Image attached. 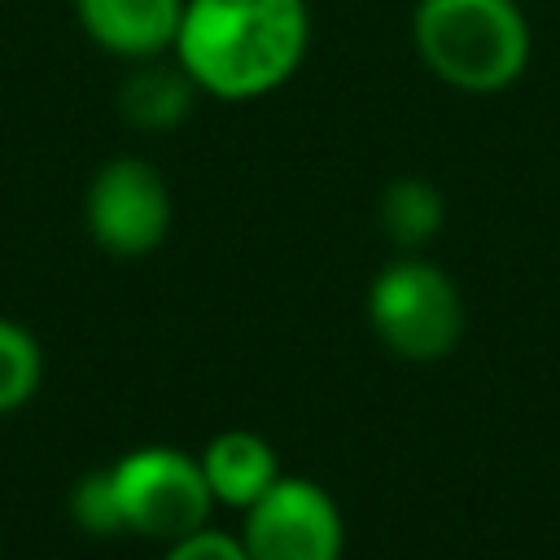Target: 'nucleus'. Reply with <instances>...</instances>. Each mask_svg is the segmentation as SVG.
Wrapping results in <instances>:
<instances>
[{
  "label": "nucleus",
  "instance_id": "1",
  "mask_svg": "<svg viewBox=\"0 0 560 560\" xmlns=\"http://www.w3.org/2000/svg\"><path fill=\"white\" fill-rule=\"evenodd\" d=\"M311 48L306 0H184L175 61L214 101H258L284 88Z\"/></svg>",
  "mask_w": 560,
  "mask_h": 560
},
{
  "label": "nucleus",
  "instance_id": "2",
  "mask_svg": "<svg viewBox=\"0 0 560 560\" xmlns=\"http://www.w3.org/2000/svg\"><path fill=\"white\" fill-rule=\"evenodd\" d=\"M411 44L433 79L468 96L512 88L534 52L521 0H416Z\"/></svg>",
  "mask_w": 560,
  "mask_h": 560
},
{
  "label": "nucleus",
  "instance_id": "3",
  "mask_svg": "<svg viewBox=\"0 0 560 560\" xmlns=\"http://www.w3.org/2000/svg\"><path fill=\"white\" fill-rule=\"evenodd\" d=\"M368 319L385 350L411 363H433L455 350L464 332V302L442 267L424 258H398L372 280Z\"/></svg>",
  "mask_w": 560,
  "mask_h": 560
},
{
  "label": "nucleus",
  "instance_id": "4",
  "mask_svg": "<svg viewBox=\"0 0 560 560\" xmlns=\"http://www.w3.org/2000/svg\"><path fill=\"white\" fill-rule=\"evenodd\" d=\"M109 472H114V490L131 534L175 542L201 529L210 516L214 494L201 472V459L175 446H140L122 455Z\"/></svg>",
  "mask_w": 560,
  "mask_h": 560
},
{
  "label": "nucleus",
  "instance_id": "5",
  "mask_svg": "<svg viewBox=\"0 0 560 560\" xmlns=\"http://www.w3.org/2000/svg\"><path fill=\"white\" fill-rule=\"evenodd\" d=\"M171 228V192L144 158H109L88 184V232L118 258H140Z\"/></svg>",
  "mask_w": 560,
  "mask_h": 560
},
{
  "label": "nucleus",
  "instance_id": "6",
  "mask_svg": "<svg viewBox=\"0 0 560 560\" xmlns=\"http://www.w3.org/2000/svg\"><path fill=\"white\" fill-rule=\"evenodd\" d=\"M249 560H341V512L306 477H276L245 508L241 534Z\"/></svg>",
  "mask_w": 560,
  "mask_h": 560
},
{
  "label": "nucleus",
  "instance_id": "7",
  "mask_svg": "<svg viewBox=\"0 0 560 560\" xmlns=\"http://www.w3.org/2000/svg\"><path fill=\"white\" fill-rule=\"evenodd\" d=\"M83 35L122 57V61H149L175 48L184 0H70Z\"/></svg>",
  "mask_w": 560,
  "mask_h": 560
},
{
  "label": "nucleus",
  "instance_id": "8",
  "mask_svg": "<svg viewBox=\"0 0 560 560\" xmlns=\"http://www.w3.org/2000/svg\"><path fill=\"white\" fill-rule=\"evenodd\" d=\"M201 472L219 503L249 508L254 499H262L271 490V481L280 477V464H276V451L258 433L228 429L201 451Z\"/></svg>",
  "mask_w": 560,
  "mask_h": 560
},
{
  "label": "nucleus",
  "instance_id": "9",
  "mask_svg": "<svg viewBox=\"0 0 560 560\" xmlns=\"http://www.w3.org/2000/svg\"><path fill=\"white\" fill-rule=\"evenodd\" d=\"M192 101H197V83L188 79V70L179 61L166 66L162 57L136 61V70L118 88V109L136 131L179 127L192 114Z\"/></svg>",
  "mask_w": 560,
  "mask_h": 560
},
{
  "label": "nucleus",
  "instance_id": "10",
  "mask_svg": "<svg viewBox=\"0 0 560 560\" xmlns=\"http://www.w3.org/2000/svg\"><path fill=\"white\" fill-rule=\"evenodd\" d=\"M376 219H381V232L398 249H416V245H424V241L438 236V228L446 219V206H442V192L429 179L402 175V179L385 184L381 206H376Z\"/></svg>",
  "mask_w": 560,
  "mask_h": 560
},
{
  "label": "nucleus",
  "instance_id": "11",
  "mask_svg": "<svg viewBox=\"0 0 560 560\" xmlns=\"http://www.w3.org/2000/svg\"><path fill=\"white\" fill-rule=\"evenodd\" d=\"M39 385V346L18 324L0 319V411L26 402Z\"/></svg>",
  "mask_w": 560,
  "mask_h": 560
},
{
  "label": "nucleus",
  "instance_id": "12",
  "mask_svg": "<svg viewBox=\"0 0 560 560\" xmlns=\"http://www.w3.org/2000/svg\"><path fill=\"white\" fill-rule=\"evenodd\" d=\"M70 516L79 529L96 534V538H109L118 529H127L122 521V503H118V490H114V472H88L74 481L70 490Z\"/></svg>",
  "mask_w": 560,
  "mask_h": 560
},
{
  "label": "nucleus",
  "instance_id": "13",
  "mask_svg": "<svg viewBox=\"0 0 560 560\" xmlns=\"http://www.w3.org/2000/svg\"><path fill=\"white\" fill-rule=\"evenodd\" d=\"M166 560H249V551H245V542L241 538H232V534H223V529H192V534H184V538H175L171 542V551H166Z\"/></svg>",
  "mask_w": 560,
  "mask_h": 560
}]
</instances>
